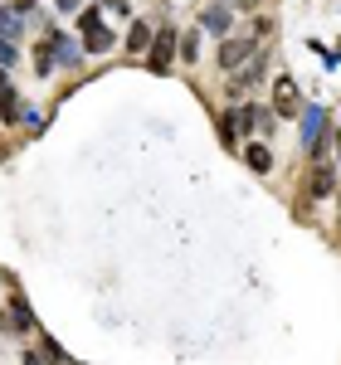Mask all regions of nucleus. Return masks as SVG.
Masks as SVG:
<instances>
[{
	"label": "nucleus",
	"instance_id": "nucleus-10",
	"mask_svg": "<svg viewBox=\"0 0 341 365\" xmlns=\"http://www.w3.org/2000/svg\"><path fill=\"white\" fill-rule=\"evenodd\" d=\"M127 49H132V54H146V49H151V25H141V20H137V25H132V34H127Z\"/></svg>",
	"mask_w": 341,
	"mask_h": 365
},
{
	"label": "nucleus",
	"instance_id": "nucleus-4",
	"mask_svg": "<svg viewBox=\"0 0 341 365\" xmlns=\"http://www.w3.org/2000/svg\"><path fill=\"white\" fill-rule=\"evenodd\" d=\"M302 190H307V200H327V195L337 190V171H332L327 161H317V166L307 171V181H302Z\"/></svg>",
	"mask_w": 341,
	"mask_h": 365
},
{
	"label": "nucleus",
	"instance_id": "nucleus-8",
	"mask_svg": "<svg viewBox=\"0 0 341 365\" xmlns=\"http://www.w3.org/2000/svg\"><path fill=\"white\" fill-rule=\"evenodd\" d=\"M244 161H249L253 171H273V151H268V146H258V142H249V146H244Z\"/></svg>",
	"mask_w": 341,
	"mask_h": 365
},
{
	"label": "nucleus",
	"instance_id": "nucleus-9",
	"mask_svg": "<svg viewBox=\"0 0 341 365\" xmlns=\"http://www.w3.org/2000/svg\"><path fill=\"white\" fill-rule=\"evenodd\" d=\"M229 20H234V15H229L225 5H210V10H205V20H200V25H205V29H210V34H225V29H229Z\"/></svg>",
	"mask_w": 341,
	"mask_h": 365
},
{
	"label": "nucleus",
	"instance_id": "nucleus-1",
	"mask_svg": "<svg viewBox=\"0 0 341 365\" xmlns=\"http://www.w3.org/2000/svg\"><path fill=\"white\" fill-rule=\"evenodd\" d=\"M176 39H181V34H176V29H171V25H166V29H156V34H151V49H146V59H151V69H156V74H161V69H171V64H176Z\"/></svg>",
	"mask_w": 341,
	"mask_h": 365
},
{
	"label": "nucleus",
	"instance_id": "nucleus-13",
	"mask_svg": "<svg viewBox=\"0 0 341 365\" xmlns=\"http://www.w3.org/2000/svg\"><path fill=\"white\" fill-rule=\"evenodd\" d=\"M0 92H5V97H0V112H5V122H20V97H15L10 88H0Z\"/></svg>",
	"mask_w": 341,
	"mask_h": 365
},
{
	"label": "nucleus",
	"instance_id": "nucleus-12",
	"mask_svg": "<svg viewBox=\"0 0 341 365\" xmlns=\"http://www.w3.org/2000/svg\"><path fill=\"white\" fill-rule=\"evenodd\" d=\"M220 137H225V146H239V122H234V112L220 117Z\"/></svg>",
	"mask_w": 341,
	"mask_h": 365
},
{
	"label": "nucleus",
	"instance_id": "nucleus-11",
	"mask_svg": "<svg viewBox=\"0 0 341 365\" xmlns=\"http://www.w3.org/2000/svg\"><path fill=\"white\" fill-rule=\"evenodd\" d=\"M176 54H181L186 64H195V59H200V34H195V29H186V34L176 39Z\"/></svg>",
	"mask_w": 341,
	"mask_h": 365
},
{
	"label": "nucleus",
	"instance_id": "nucleus-6",
	"mask_svg": "<svg viewBox=\"0 0 341 365\" xmlns=\"http://www.w3.org/2000/svg\"><path fill=\"white\" fill-rule=\"evenodd\" d=\"M263 69H268V54H253L239 74H234V92H244V88H253L258 78H263Z\"/></svg>",
	"mask_w": 341,
	"mask_h": 365
},
{
	"label": "nucleus",
	"instance_id": "nucleus-5",
	"mask_svg": "<svg viewBox=\"0 0 341 365\" xmlns=\"http://www.w3.org/2000/svg\"><path fill=\"white\" fill-rule=\"evenodd\" d=\"M273 117H298V83L293 78H278V88H273Z\"/></svg>",
	"mask_w": 341,
	"mask_h": 365
},
{
	"label": "nucleus",
	"instance_id": "nucleus-7",
	"mask_svg": "<svg viewBox=\"0 0 341 365\" xmlns=\"http://www.w3.org/2000/svg\"><path fill=\"white\" fill-rule=\"evenodd\" d=\"M0 322H5V331H29V307L25 302H10Z\"/></svg>",
	"mask_w": 341,
	"mask_h": 365
},
{
	"label": "nucleus",
	"instance_id": "nucleus-3",
	"mask_svg": "<svg viewBox=\"0 0 341 365\" xmlns=\"http://www.w3.org/2000/svg\"><path fill=\"white\" fill-rule=\"evenodd\" d=\"M78 29H83V49H88V54H108V49H113V34L98 25V10H88V15L78 20Z\"/></svg>",
	"mask_w": 341,
	"mask_h": 365
},
{
	"label": "nucleus",
	"instance_id": "nucleus-2",
	"mask_svg": "<svg viewBox=\"0 0 341 365\" xmlns=\"http://www.w3.org/2000/svg\"><path fill=\"white\" fill-rule=\"evenodd\" d=\"M253 54H258V44H253V39H225L215 59H220V69H225V74H239Z\"/></svg>",
	"mask_w": 341,
	"mask_h": 365
}]
</instances>
